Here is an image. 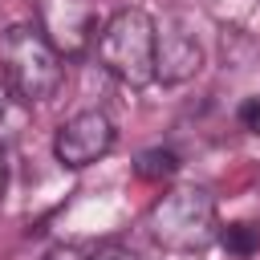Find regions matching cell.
Wrapping results in <instances>:
<instances>
[{
    "label": "cell",
    "mask_w": 260,
    "mask_h": 260,
    "mask_svg": "<svg viewBox=\"0 0 260 260\" xmlns=\"http://www.w3.org/2000/svg\"><path fill=\"white\" fill-rule=\"evenodd\" d=\"M114 138H118V130H114L110 114L81 110V114H73V118L61 122V130L53 138V154H57L61 167L81 171V167H93L98 158H106L114 150Z\"/></svg>",
    "instance_id": "5b68a950"
},
{
    "label": "cell",
    "mask_w": 260,
    "mask_h": 260,
    "mask_svg": "<svg viewBox=\"0 0 260 260\" xmlns=\"http://www.w3.org/2000/svg\"><path fill=\"white\" fill-rule=\"evenodd\" d=\"M175 167H179V158H175V150H146L142 158H138V175L142 179H167V175H175Z\"/></svg>",
    "instance_id": "ba28073f"
},
{
    "label": "cell",
    "mask_w": 260,
    "mask_h": 260,
    "mask_svg": "<svg viewBox=\"0 0 260 260\" xmlns=\"http://www.w3.org/2000/svg\"><path fill=\"white\" fill-rule=\"evenodd\" d=\"M61 61L65 57L49 45V37L37 24H12L0 37V73L24 106L49 102L61 89V77H65Z\"/></svg>",
    "instance_id": "7a4b0ae2"
},
{
    "label": "cell",
    "mask_w": 260,
    "mask_h": 260,
    "mask_svg": "<svg viewBox=\"0 0 260 260\" xmlns=\"http://www.w3.org/2000/svg\"><path fill=\"white\" fill-rule=\"evenodd\" d=\"M4 187H8V158H4V146H0V199H4Z\"/></svg>",
    "instance_id": "7c38bea8"
},
{
    "label": "cell",
    "mask_w": 260,
    "mask_h": 260,
    "mask_svg": "<svg viewBox=\"0 0 260 260\" xmlns=\"http://www.w3.org/2000/svg\"><path fill=\"white\" fill-rule=\"evenodd\" d=\"M37 28L49 37V45L61 57H81L98 41V4L93 0H41Z\"/></svg>",
    "instance_id": "277c9868"
},
{
    "label": "cell",
    "mask_w": 260,
    "mask_h": 260,
    "mask_svg": "<svg viewBox=\"0 0 260 260\" xmlns=\"http://www.w3.org/2000/svg\"><path fill=\"white\" fill-rule=\"evenodd\" d=\"M85 260H142V256H138V252H130V248L106 244V248H98V252H85Z\"/></svg>",
    "instance_id": "30bf717a"
},
{
    "label": "cell",
    "mask_w": 260,
    "mask_h": 260,
    "mask_svg": "<svg viewBox=\"0 0 260 260\" xmlns=\"http://www.w3.org/2000/svg\"><path fill=\"white\" fill-rule=\"evenodd\" d=\"M154 41L158 24L142 8H118L93 41V53L110 77H118L130 89H142L154 81Z\"/></svg>",
    "instance_id": "3957f363"
},
{
    "label": "cell",
    "mask_w": 260,
    "mask_h": 260,
    "mask_svg": "<svg viewBox=\"0 0 260 260\" xmlns=\"http://www.w3.org/2000/svg\"><path fill=\"white\" fill-rule=\"evenodd\" d=\"M199 65H203L199 41L187 28H179V24H167L158 32V41H154V81L183 85V81H191L199 73Z\"/></svg>",
    "instance_id": "8992f818"
},
{
    "label": "cell",
    "mask_w": 260,
    "mask_h": 260,
    "mask_svg": "<svg viewBox=\"0 0 260 260\" xmlns=\"http://www.w3.org/2000/svg\"><path fill=\"white\" fill-rule=\"evenodd\" d=\"M154 244L162 252L175 256H191V252H207L219 240V215H215V199L207 187H171L146 219Z\"/></svg>",
    "instance_id": "6da1fadb"
},
{
    "label": "cell",
    "mask_w": 260,
    "mask_h": 260,
    "mask_svg": "<svg viewBox=\"0 0 260 260\" xmlns=\"http://www.w3.org/2000/svg\"><path fill=\"white\" fill-rule=\"evenodd\" d=\"M219 244L236 260H248V256L260 252V228L256 223H228V228H219Z\"/></svg>",
    "instance_id": "52a82bcc"
},
{
    "label": "cell",
    "mask_w": 260,
    "mask_h": 260,
    "mask_svg": "<svg viewBox=\"0 0 260 260\" xmlns=\"http://www.w3.org/2000/svg\"><path fill=\"white\" fill-rule=\"evenodd\" d=\"M45 260H85V252H81V248H73V244H57Z\"/></svg>",
    "instance_id": "8fae6325"
},
{
    "label": "cell",
    "mask_w": 260,
    "mask_h": 260,
    "mask_svg": "<svg viewBox=\"0 0 260 260\" xmlns=\"http://www.w3.org/2000/svg\"><path fill=\"white\" fill-rule=\"evenodd\" d=\"M240 126H244L248 134H260V98H248V102L240 106Z\"/></svg>",
    "instance_id": "9c48e42d"
},
{
    "label": "cell",
    "mask_w": 260,
    "mask_h": 260,
    "mask_svg": "<svg viewBox=\"0 0 260 260\" xmlns=\"http://www.w3.org/2000/svg\"><path fill=\"white\" fill-rule=\"evenodd\" d=\"M8 93H12V89H8V81H4V73H0V114L8 110Z\"/></svg>",
    "instance_id": "4fadbf2b"
}]
</instances>
